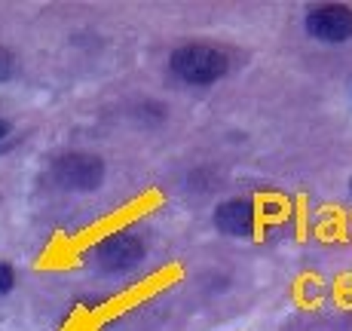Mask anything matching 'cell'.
I'll list each match as a JSON object with an SVG mask.
<instances>
[{
  "label": "cell",
  "instance_id": "cell-1",
  "mask_svg": "<svg viewBox=\"0 0 352 331\" xmlns=\"http://www.w3.org/2000/svg\"><path fill=\"white\" fill-rule=\"evenodd\" d=\"M172 71L190 86H208L230 71V58L218 46L187 43L172 52Z\"/></svg>",
  "mask_w": 352,
  "mask_h": 331
},
{
  "label": "cell",
  "instance_id": "cell-3",
  "mask_svg": "<svg viewBox=\"0 0 352 331\" xmlns=\"http://www.w3.org/2000/svg\"><path fill=\"white\" fill-rule=\"evenodd\" d=\"M52 178L67 191H98L104 181V163L92 153H65L52 166Z\"/></svg>",
  "mask_w": 352,
  "mask_h": 331
},
{
  "label": "cell",
  "instance_id": "cell-6",
  "mask_svg": "<svg viewBox=\"0 0 352 331\" xmlns=\"http://www.w3.org/2000/svg\"><path fill=\"white\" fill-rule=\"evenodd\" d=\"M12 74H16V58H12L10 50H3V46H0V83H3V80H10Z\"/></svg>",
  "mask_w": 352,
  "mask_h": 331
},
{
  "label": "cell",
  "instance_id": "cell-5",
  "mask_svg": "<svg viewBox=\"0 0 352 331\" xmlns=\"http://www.w3.org/2000/svg\"><path fill=\"white\" fill-rule=\"evenodd\" d=\"M214 227L227 236L254 233V206L248 200H227L214 209Z\"/></svg>",
  "mask_w": 352,
  "mask_h": 331
},
{
  "label": "cell",
  "instance_id": "cell-4",
  "mask_svg": "<svg viewBox=\"0 0 352 331\" xmlns=\"http://www.w3.org/2000/svg\"><path fill=\"white\" fill-rule=\"evenodd\" d=\"M307 31L324 43H343L352 37V10L340 3H324L307 12Z\"/></svg>",
  "mask_w": 352,
  "mask_h": 331
},
{
  "label": "cell",
  "instance_id": "cell-2",
  "mask_svg": "<svg viewBox=\"0 0 352 331\" xmlns=\"http://www.w3.org/2000/svg\"><path fill=\"white\" fill-rule=\"evenodd\" d=\"M89 261L104 273H123L144 261V242L132 233H113L89 248Z\"/></svg>",
  "mask_w": 352,
  "mask_h": 331
},
{
  "label": "cell",
  "instance_id": "cell-7",
  "mask_svg": "<svg viewBox=\"0 0 352 331\" xmlns=\"http://www.w3.org/2000/svg\"><path fill=\"white\" fill-rule=\"evenodd\" d=\"M12 282H16V273H12V267L10 264H0V295L10 292Z\"/></svg>",
  "mask_w": 352,
  "mask_h": 331
},
{
  "label": "cell",
  "instance_id": "cell-9",
  "mask_svg": "<svg viewBox=\"0 0 352 331\" xmlns=\"http://www.w3.org/2000/svg\"><path fill=\"white\" fill-rule=\"evenodd\" d=\"M349 191H352V181H349Z\"/></svg>",
  "mask_w": 352,
  "mask_h": 331
},
{
  "label": "cell",
  "instance_id": "cell-8",
  "mask_svg": "<svg viewBox=\"0 0 352 331\" xmlns=\"http://www.w3.org/2000/svg\"><path fill=\"white\" fill-rule=\"evenodd\" d=\"M6 132H10V126H6V123H3V120H0V138H3V135H6Z\"/></svg>",
  "mask_w": 352,
  "mask_h": 331
}]
</instances>
